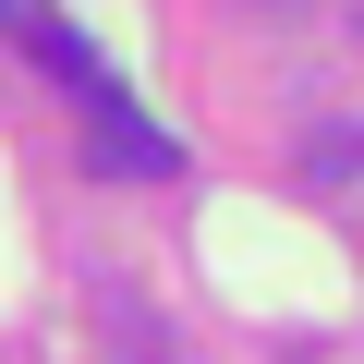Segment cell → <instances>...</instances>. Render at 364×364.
I'll return each instance as SVG.
<instances>
[{"label": "cell", "instance_id": "obj_1", "mask_svg": "<svg viewBox=\"0 0 364 364\" xmlns=\"http://www.w3.org/2000/svg\"><path fill=\"white\" fill-rule=\"evenodd\" d=\"M49 25H61V13H49V0H0V37H25V49H37Z\"/></svg>", "mask_w": 364, "mask_h": 364}]
</instances>
